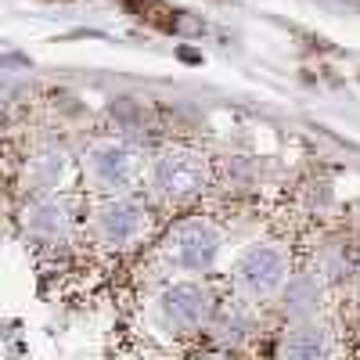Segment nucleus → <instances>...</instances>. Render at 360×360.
<instances>
[{"label": "nucleus", "instance_id": "obj_1", "mask_svg": "<svg viewBox=\"0 0 360 360\" xmlns=\"http://www.w3.org/2000/svg\"><path fill=\"white\" fill-rule=\"evenodd\" d=\"M205 184V159L191 152H166L155 166V188L169 198H188Z\"/></svg>", "mask_w": 360, "mask_h": 360}, {"label": "nucleus", "instance_id": "obj_3", "mask_svg": "<svg viewBox=\"0 0 360 360\" xmlns=\"http://www.w3.org/2000/svg\"><path fill=\"white\" fill-rule=\"evenodd\" d=\"M94 169H98V176L105 180V184L123 188L137 173V159H134V152H127V148L108 144V148H101V152H94Z\"/></svg>", "mask_w": 360, "mask_h": 360}, {"label": "nucleus", "instance_id": "obj_2", "mask_svg": "<svg viewBox=\"0 0 360 360\" xmlns=\"http://www.w3.org/2000/svg\"><path fill=\"white\" fill-rule=\"evenodd\" d=\"M281 270H285V263H281V256L274 249H252L242 259V266H238V274H242V281L252 292H270L281 281Z\"/></svg>", "mask_w": 360, "mask_h": 360}, {"label": "nucleus", "instance_id": "obj_4", "mask_svg": "<svg viewBox=\"0 0 360 360\" xmlns=\"http://www.w3.org/2000/svg\"><path fill=\"white\" fill-rule=\"evenodd\" d=\"M166 317L180 328H191L205 317V295L191 285H180L166 295Z\"/></svg>", "mask_w": 360, "mask_h": 360}, {"label": "nucleus", "instance_id": "obj_5", "mask_svg": "<svg viewBox=\"0 0 360 360\" xmlns=\"http://www.w3.org/2000/svg\"><path fill=\"white\" fill-rule=\"evenodd\" d=\"M108 238H115V242H127V238L141 227V209L130 205V202H119L112 209H105V217H101Z\"/></svg>", "mask_w": 360, "mask_h": 360}, {"label": "nucleus", "instance_id": "obj_7", "mask_svg": "<svg viewBox=\"0 0 360 360\" xmlns=\"http://www.w3.org/2000/svg\"><path fill=\"white\" fill-rule=\"evenodd\" d=\"M321 353H324V342H321V335L317 332H295V335H288L285 339V349H281V356L285 360H321Z\"/></svg>", "mask_w": 360, "mask_h": 360}, {"label": "nucleus", "instance_id": "obj_6", "mask_svg": "<svg viewBox=\"0 0 360 360\" xmlns=\"http://www.w3.org/2000/svg\"><path fill=\"white\" fill-rule=\"evenodd\" d=\"M213 249H217V238H213L209 227H191V231H184V238H180V256H184V263H191V266H202L209 256H213Z\"/></svg>", "mask_w": 360, "mask_h": 360}]
</instances>
